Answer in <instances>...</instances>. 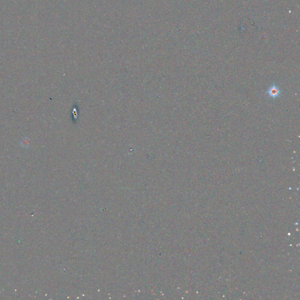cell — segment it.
Instances as JSON below:
<instances>
[{
    "instance_id": "6da1fadb",
    "label": "cell",
    "mask_w": 300,
    "mask_h": 300,
    "mask_svg": "<svg viewBox=\"0 0 300 300\" xmlns=\"http://www.w3.org/2000/svg\"><path fill=\"white\" fill-rule=\"evenodd\" d=\"M267 93L270 98H277V97H278L281 94V92L279 89V87L276 86L275 84H274L268 89Z\"/></svg>"
}]
</instances>
